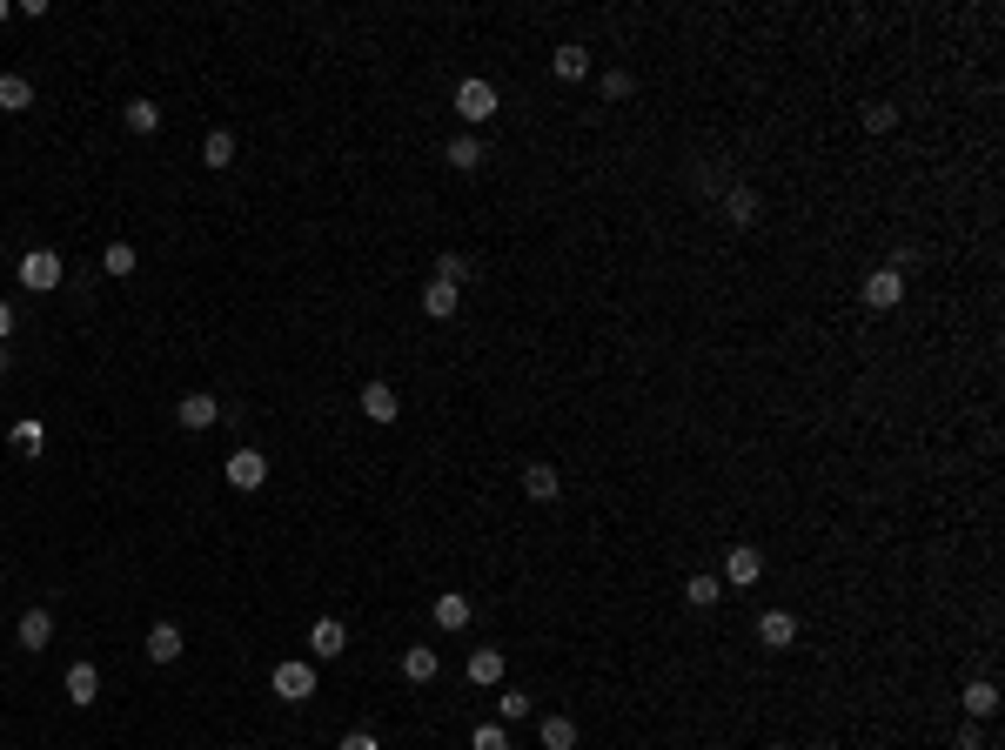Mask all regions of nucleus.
<instances>
[{
	"label": "nucleus",
	"mask_w": 1005,
	"mask_h": 750,
	"mask_svg": "<svg viewBox=\"0 0 1005 750\" xmlns=\"http://www.w3.org/2000/svg\"><path fill=\"white\" fill-rule=\"evenodd\" d=\"M543 750H577V724L570 717H543Z\"/></svg>",
	"instance_id": "nucleus-26"
},
{
	"label": "nucleus",
	"mask_w": 1005,
	"mask_h": 750,
	"mask_svg": "<svg viewBox=\"0 0 1005 750\" xmlns=\"http://www.w3.org/2000/svg\"><path fill=\"white\" fill-rule=\"evenodd\" d=\"M898 302H905V275H898V268L865 275V309H898Z\"/></svg>",
	"instance_id": "nucleus-6"
},
{
	"label": "nucleus",
	"mask_w": 1005,
	"mask_h": 750,
	"mask_svg": "<svg viewBox=\"0 0 1005 750\" xmlns=\"http://www.w3.org/2000/svg\"><path fill=\"white\" fill-rule=\"evenodd\" d=\"M557 469H550V463H530V469H523V496H530V503H557Z\"/></svg>",
	"instance_id": "nucleus-14"
},
{
	"label": "nucleus",
	"mask_w": 1005,
	"mask_h": 750,
	"mask_svg": "<svg viewBox=\"0 0 1005 750\" xmlns=\"http://www.w3.org/2000/svg\"><path fill=\"white\" fill-rule=\"evenodd\" d=\"M7 436H14V449H21V456H41V449H47V422H41V416H21Z\"/></svg>",
	"instance_id": "nucleus-18"
},
{
	"label": "nucleus",
	"mask_w": 1005,
	"mask_h": 750,
	"mask_svg": "<svg viewBox=\"0 0 1005 750\" xmlns=\"http://www.w3.org/2000/svg\"><path fill=\"white\" fill-rule=\"evenodd\" d=\"M630 88H637V81H630V74H624V67H617V74H603V94H610V101H624V94Z\"/></svg>",
	"instance_id": "nucleus-33"
},
{
	"label": "nucleus",
	"mask_w": 1005,
	"mask_h": 750,
	"mask_svg": "<svg viewBox=\"0 0 1005 750\" xmlns=\"http://www.w3.org/2000/svg\"><path fill=\"white\" fill-rule=\"evenodd\" d=\"M550 67H557V81H583V74H590V47L563 41L557 54H550Z\"/></svg>",
	"instance_id": "nucleus-15"
},
{
	"label": "nucleus",
	"mask_w": 1005,
	"mask_h": 750,
	"mask_svg": "<svg viewBox=\"0 0 1005 750\" xmlns=\"http://www.w3.org/2000/svg\"><path fill=\"white\" fill-rule=\"evenodd\" d=\"M758 643H764V650H791V643H798V617H791V610H764V617H758Z\"/></svg>",
	"instance_id": "nucleus-8"
},
{
	"label": "nucleus",
	"mask_w": 1005,
	"mask_h": 750,
	"mask_svg": "<svg viewBox=\"0 0 1005 750\" xmlns=\"http://www.w3.org/2000/svg\"><path fill=\"white\" fill-rule=\"evenodd\" d=\"M758 576H764V556L751 550V543H737V550L724 556V590H751Z\"/></svg>",
	"instance_id": "nucleus-4"
},
{
	"label": "nucleus",
	"mask_w": 1005,
	"mask_h": 750,
	"mask_svg": "<svg viewBox=\"0 0 1005 750\" xmlns=\"http://www.w3.org/2000/svg\"><path fill=\"white\" fill-rule=\"evenodd\" d=\"M469 750H510V737H503V724H476L469 730Z\"/></svg>",
	"instance_id": "nucleus-29"
},
{
	"label": "nucleus",
	"mask_w": 1005,
	"mask_h": 750,
	"mask_svg": "<svg viewBox=\"0 0 1005 750\" xmlns=\"http://www.w3.org/2000/svg\"><path fill=\"white\" fill-rule=\"evenodd\" d=\"M7 14H14V7H7V0H0V21H7Z\"/></svg>",
	"instance_id": "nucleus-36"
},
{
	"label": "nucleus",
	"mask_w": 1005,
	"mask_h": 750,
	"mask_svg": "<svg viewBox=\"0 0 1005 750\" xmlns=\"http://www.w3.org/2000/svg\"><path fill=\"white\" fill-rule=\"evenodd\" d=\"M865 128H871V134L898 128V108H892V101H871V108H865Z\"/></svg>",
	"instance_id": "nucleus-31"
},
{
	"label": "nucleus",
	"mask_w": 1005,
	"mask_h": 750,
	"mask_svg": "<svg viewBox=\"0 0 1005 750\" xmlns=\"http://www.w3.org/2000/svg\"><path fill=\"white\" fill-rule=\"evenodd\" d=\"M469 684L476 690H490V684H503V650H469Z\"/></svg>",
	"instance_id": "nucleus-13"
},
{
	"label": "nucleus",
	"mask_w": 1005,
	"mask_h": 750,
	"mask_svg": "<svg viewBox=\"0 0 1005 750\" xmlns=\"http://www.w3.org/2000/svg\"><path fill=\"white\" fill-rule=\"evenodd\" d=\"M54 643V610H27L21 617V650H47Z\"/></svg>",
	"instance_id": "nucleus-16"
},
{
	"label": "nucleus",
	"mask_w": 1005,
	"mask_h": 750,
	"mask_svg": "<svg viewBox=\"0 0 1005 750\" xmlns=\"http://www.w3.org/2000/svg\"><path fill=\"white\" fill-rule=\"evenodd\" d=\"M268 684H275L282 704H302V697H315V670H309V663H275V677H268Z\"/></svg>",
	"instance_id": "nucleus-3"
},
{
	"label": "nucleus",
	"mask_w": 1005,
	"mask_h": 750,
	"mask_svg": "<svg viewBox=\"0 0 1005 750\" xmlns=\"http://www.w3.org/2000/svg\"><path fill=\"white\" fill-rule=\"evenodd\" d=\"M7 335H14V309H7V302H0V342H7Z\"/></svg>",
	"instance_id": "nucleus-35"
},
{
	"label": "nucleus",
	"mask_w": 1005,
	"mask_h": 750,
	"mask_svg": "<svg viewBox=\"0 0 1005 750\" xmlns=\"http://www.w3.org/2000/svg\"><path fill=\"white\" fill-rule=\"evenodd\" d=\"M965 710H972V717H992V710H999V684H992V677H972V684H965Z\"/></svg>",
	"instance_id": "nucleus-21"
},
{
	"label": "nucleus",
	"mask_w": 1005,
	"mask_h": 750,
	"mask_svg": "<svg viewBox=\"0 0 1005 750\" xmlns=\"http://www.w3.org/2000/svg\"><path fill=\"white\" fill-rule=\"evenodd\" d=\"M309 650H315L322 663H329V657H342V650H349V630H342L335 617H315V623H309Z\"/></svg>",
	"instance_id": "nucleus-9"
},
{
	"label": "nucleus",
	"mask_w": 1005,
	"mask_h": 750,
	"mask_svg": "<svg viewBox=\"0 0 1005 750\" xmlns=\"http://www.w3.org/2000/svg\"><path fill=\"white\" fill-rule=\"evenodd\" d=\"M21 288H34V295L61 288V255H54V248H34V255H21Z\"/></svg>",
	"instance_id": "nucleus-1"
},
{
	"label": "nucleus",
	"mask_w": 1005,
	"mask_h": 750,
	"mask_svg": "<svg viewBox=\"0 0 1005 750\" xmlns=\"http://www.w3.org/2000/svg\"><path fill=\"white\" fill-rule=\"evenodd\" d=\"M34 101V81L27 74H0V114H21Z\"/></svg>",
	"instance_id": "nucleus-20"
},
{
	"label": "nucleus",
	"mask_w": 1005,
	"mask_h": 750,
	"mask_svg": "<svg viewBox=\"0 0 1005 750\" xmlns=\"http://www.w3.org/2000/svg\"><path fill=\"white\" fill-rule=\"evenodd\" d=\"M148 657H155V663H175L181 657V630H175V623H155V630H148Z\"/></svg>",
	"instance_id": "nucleus-22"
},
{
	"label": "nucleus",
	"mask_w": 1005,
	"mask_h": 750,
	"mask_svg": "<svg viewBox=\"0 0 1005 750\" xmlns=\"http://www.w3.org/2000/svg\"><path fill=\"white\" fill-rule=\"evenodd\" d=\"M201 161H208V168H228V161H235V134H228V128H208V141H201Z\"/></svg>",
	"instance_id": "nucleus-24"
},
{
	"label": "nucleus",
	"mask_w": 1005,
	"mask_h": 750,
	"mask_svg": "<svg viewBox=\"0 0 1005 750\" xmlns=\"http://www.w3.org/2000/svg\"><path fill=\"white\" fill-rule=\"evenodd\" d=\"M456 114H463L469 128H483V121L496 114V88L490 81H463V88H456Z\"/></svg>",
	"instance_id": "nucleus-2"
},
{
	"label": "nucleus",
	"mask_w": 1005,
	"mask_h": 750,
	"mask_svg": "<svg viewBox=\"0 0 1005 750\" xmlns=\"http://www.w3.org/2000/svg\"><path fill=\"white\" fill-rule=\"evenodd\" d=\"M121 121H128L134 134H155V128H161V108H155V101H128V108H121Z\"/></svg>",
	"instance_id": "nucleus-27"
},
{
	"label": "nucleus",
	"mask_w": 1005,
	"mask_h": 750,
	"mask_svg": "<svg viewBox=\"0 0 1005 750\" xmlns=\"http://www.w3.org/2000/svg\"><path fill=\"white\" fill-rule=\"evenodd\" d=\"M456 302H463V288H456V282H443V275H436V282H423V315H429V322H449V315H456Z\"/></svg>",
	"instance_id": "nucleus-10"
},
{
	"label": "nucleus",
	"mask_w": 1005,
	"mask_h": 750,
	"mask_svg": "<svg viewBox=\"0 0 1005 750\" xmlns=\"http://www.w3.org/2000/svg\"><path fill=\"white\" fill-rule=\"evenodd\" d=\"M436 670H443V663H436V643H409V650H402V677H409V684H436Z\"/></svg>",
	"instance_id": "nucleus-11"
},
{
	"label": "nucleus",
	"mask_w": 1005,
	"mask_h": 750,
	"mask_svg": "<svg viewBox=\"0 0 1005 750\" xmlns=\"http://www.w3.org/2000/svg\"><path fill=\"white\" fill-rule=\"evenodd\" d=\"M228 483L235 489H262L268 483V456L262 449H235V456H228Z\"/></svg>",
	"instance_id": "nucleus-7"
},
{
	"label": "nucleus",
	"mask_w": 1005,
	"mask_h": 750,
	"mask_svg": "<svg viewBox=\"0 0 1005 750\" xmlns=\"http://www.w3.org/2000/svg\"><path fill=\"white\" fill-rule=\"evenodd\" d=\"M362 416L376 422V429H389V422L402 416V402H396V389H389V382H382V375H376V382H362Z\"/></svg>",
	"instance_id": "nucleus-5"
},
{
	"label": "nucleus",
	"mask_w": 1005,
	"mask_h": 750,
	"mask_svg": "<svg viewBox=\"0 0 1005 750\" xmlns=\"http://www.w3.org/2000/svg\"><path fill=\"white\" fill-rule=\"evenodd\" d=\"M222 422V402L215 396H188L181 402V429H215Z\"/></svg>",
	"instance_id": "nucleus-17"
},
{
	"label": "nucleus",
	"mask_w": 1005,
	"mask_h": 750,
	"mask_svg": "<svg viewBox=\"0 0 1005 750\" xmlns=\"http://www.w3.org/2000/svg\"><path fill=\"white\" fill-rule=\"evenodd\" d=\"M449 168H463V175H469V168H483V141H476V134H456V141H449Z\"/></svg>",
	"instance_id": "nucleus-23"
},
{
	"label": "nucleus",
	"mask_w": 1005,
	"mask_h": 750,
	"mask_svg": "<svg viewBox=\"0 0 1005 750\" xmlns=\"http://www.w3.org/2000/svg\"><path fill=\"white\" fill-rule=\"evenodd\" d=\"M771 750H784V744H771Z\"/></svg>",
	"instance_id": "nucleus-37"
},
{
	"label": "nucleus",
	"mask_w": 1005,
	"mask_h": 750,
	"mask_svg": "<svg viewBox=\"0 0 1005 750\" xmlns=\"http://www.w3.org/2000/svg\"><path fill=\"white\" fill-rule=\"evenodd\" d=\"M335 750H382V744H376V730H349V737H342Z\"/></svg>",
	"instance_id": "nucleus-34"
},
{
	"label": "nucleus",
	"mask_w": 1005,
	"mask_h": 750,
	"mask_svg": "<svg viewBox=\"0 0 1005 750\" xmlns=\"http://www.w3.org/2000/svg\"><path fill=\"white\" fill-rule=\"evenodd\" d=\"M94 697H101V670H94V663H74V670H67V704L88 710Z\"/></svg>",
	"instance_id": "nucleus-12"
},
{
	"label": "nucleus",
	"mask_w": 1005,
	"mask_h": 750,
	"mask_svg": "<svg viewBox=\"0 0 1005 750\" xmlns=\"http://www.w3.org/2000/svg\"><path fill=\"white\" fill-rule=\"evenodd\" d=\"M724 208H731L737 228H751V221H758V195H751V188H731V201H724Z\"/></svg>",
	"instance_id": "nucleus-28"
},
{
	"label": "nucleus",
	"mask_w": 1005,
	"mask_h": 750,
	"mask_svg": "<svg viewBox=\"0 0 1005 750\" xmlns=\"http://www.w3.org/2000/svg\"><path fill=\"white\" fill-rule=\"evenodd\" d=\"M101 268H108V275H134V248H128V242H108Z\"/></svg>",
	"instance_id": "nucleus-30"
},
{
	"label": "nucleus",
	"mask_w": 1005,
	"mask_h": 750,
	"mask_svg": "<svg viewBox=\"0 0 1005 750\" xmlns=\"http://www.w3.org/2000/svg\"><path fill=\"white\" fill-rule=\"evenodd\" d=\"M469 623V596L463 590H443L436 596V630H463Z\"/></svg>",
	"instance_id": "nucleus-19"
},
{
	"label": "nucleus",
	"mask_w": 1005,
	"mask_h": 750,
	"mask_svg": "<svg viewBox=\"0 0 1005 750\" xmlns=\"http://www.w3.org/2000/svg\"><path fill=\"white\" fill-rule=\"evenodd\" d=\"M717 596H724V576H691V583H684V603H691V610H711Z\"/></svg>",
	"instance_id": "nucleus-25"
},
{
	"label": "nucleus",
	"mask_w": 1005,
	"mask_h": 750,
	"mask_svg": "<svg viewBox=\"0 0 1005 750\" xmlns=\"http://www.w3.org/2000/svg\"><path fill=\"white\" fill-rule=\"evenodd\" d=\"M496 710H503V724H516V717H530V697H523V690H503Z\"/></svg>",
	"instance_id": "nucleus-32"
}]
</instances>
